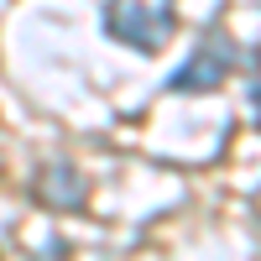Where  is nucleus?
<instances>
[{
    "label": "nucleus",
    "mask_w": 261,
    "mask_h": 261,
    "mask_svg": "<svg viewBox=\"0 0 261 261\" xmlns=\"http://www.w3.org/2000/svg\"><path fill=\"white\" fill-rule=\"evenodd\" d=\"M246 99H251V120L261 125V47H251L246 58Z\"/></svg>",
    "instance_id": "nucleus-4"
},
{
    "label": "nucleus",
    "mask_w": 261,
    "mask_h": 261,
    "mask_svg": "<svg viewBox=\"0 0 261 261\" xmlns=\"http://www.w3.org/2000/svg\"><path fill=\"white\" fill-rule=\"evenodd\" d=\"M27 193H32V204L58 209V214H73V209L89 204V183H84V172H79L73 162H42V167L32 172Z\"/></svg>",
    "instance_id": "nucleus-3"
},
{
    "label": "nucleus",
    "mask_w": 261,
    "mask_h": 261,
    "mask_svg": "<svg viewBox=\"0 0 261 261\" xmlns=\"http://www.w3.org/2000/svg\"><path fill=\"white\" fill-rule=\"evenodd\" d=\"M178 32V0H105V37L130 53H157Z\"/></svg>",
    "instance_id": "nucleus-1"
},
{
    "label": "nucleus",
    "mask_w": 261,
    "mask_h": 261,
    "mask_svg": "<svg viewBox=\"0 0 261 261\" xmlns=\"http://www.w3.org/2000/svg\"><path fill=\"white\" fill-rule=\"evenodd\" d=\"M235 68H241V47H235L220 27H209V32L199 37V47L172 68L167 89H172V94H209V89H220Z\"/></svg>",
    "instance_id": "nucleus-2"
}]
</instances>
